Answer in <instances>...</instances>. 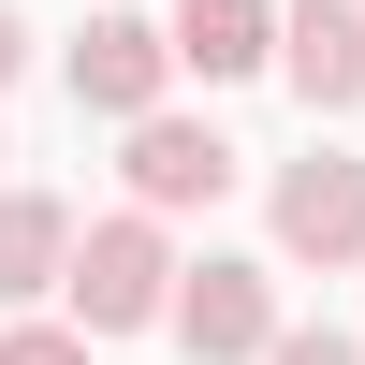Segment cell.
Listing matches in <instances>:
<instances>
[{"label": "cell", "instance_id": "6da1fadb", "mask_svg": "<svg viewBox=\"0 0 365 365\" xmlns=\"http://www.w3.org/2000/svg\"><path fill=\"white\" fill-rule=\"evenodd\" d=\"M175 278H190V263H175L146 220H88V249H73V322H88V336L175 322Z\"/></svg>", "mask_w": 365, "mask_h": 365}, {"label": "cell", "instance_id": "30bf717a", "mask_svg": "<svg viewBox=\"0 0 365 365\" xmlns=\"http://www.w3.org/2000/svg\"><path fill=\"white\" fill-rule=\"evenodd\" d=\"M263 365H365V351H351V336H278Z\"/></svg>", "mask_w": 365, "mask_h": 365}, {"label": "cell", "instance_id": "8fae6325", "mask_svg": "<svg viewBox=\"0 0 365 365\" xmlns=\"http://www.w3.org/2000/svg\"><path fill=\"white\" fill-rule=\"evenodd\" d=\"M15 58H29V29H15V0H0V88H15Z\"/></svg>", "mask_w": 365, "mask_h": 365}, {"label": "cell", "instance_id": "8992f818", "mask_svg": "<svg viewBox=\"0 0 365 365\" xmlns=\"http://www.w3.org/2000/svg\"><path fill=\"white\" fill-rule=\"evenodd\" d=\"M234 190V146L205 132V117H146L132 132V205L161 220V205H220Z\"/></svg>", "mask_w": 365, "mask_h": 365}, {"label": "cell", "instance_id": "ba28073f", "mask_svg": "<svg viewBox=\"0 0 365 365\" xmlns=\"http://www.w3.org/2000/svg\"><path fill=\"white\" fill-rule=\"evenodd\" d=\"M263 58H278V15H263V0H175V73H263Z\"/></svg>", "mask_w": 365, "mask_h": 365}, {"label": "cell", "instance_id": "52a82bcc", "mask_svg": "<svg viewBox=\"0 0 365 365\" xmlns=\"http://www.w3.org/2000/svg\"><path fill=\"white\" fill-rule=\"evenodd\" d=\"M73 249H88V234L58 220L44 190H0V307H29V292H73Z\"/></svg>", "mask_w": 365, "mask_h": 365}, {"label": "cell", "instance_id": "3957f363", "mask_svg": "<svg viewBox=\"0 0 365 365\" xmlns=\"http://www.w3.org/2000/svg\"><path fill=\"white\" fill-rule=\"evenodd\" d=\"M161 73H175V29H146V15H88V44H73V103L88 117H161Z\"/></svg>", "mask_w": 365, "mask_h": 365}, {"label": "cell", "instance_id": "9c48e42d", "mask_svg": "<svg viewBox=\"0 0 365 365\" xmlns=\"http://www.w3.org/2000/svg\"><path fill=\"white\" fill-rule=\"evenodd\" d=\"M0 365H88V336H58V322H15V336H0Z\"/></svg>", "mask_w": 365, "mask_h": 365}, {"label": "cell", "instance_id": "7a4b0ae2", "mask_svg": "<svg viewBox=\"0 0 365 365\" xmlns=\"http://www.w3.org/2000/svg\"><path fill=\"white\" fill-rule=\"evenodd\" d=\"M175 336H190V365H263L278 351V278L263 263H190L175 278Z\"/></svg>", "mask_w": 365, "mask_h": 365}, {"label": "cell", "instance_id": "277c9868", "mask_svg": "<svg viewBox=\"0 0 365 365\" xmlns=\"http://www.w3.org/2000/svg\"><path fill=\"white\" fill-rule=\"evenodd\" d=\"M278 73H292L307 117L365 103V0H292V15H278Z\"/></svg>", "mask_w": 365, "mask_h": 365}, {"label": "cell", "instance_id": "5b68a950", "mask_svg": "<svg viewBox=\"0 0 365 365\" xmlns=\"http://www.w3.org/2000/svg\"><path fill=\"white\" fill-rule=\"evenodd\" d=\"M278 249L292 263H365V161H292L278 175Z\"/></svg>", "mask_w": 365, "mask_h": 365}]
</instances>
